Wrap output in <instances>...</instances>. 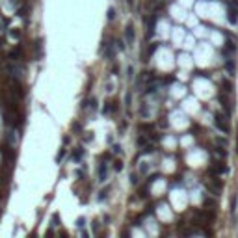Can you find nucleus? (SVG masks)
<instances>
[{"mask_svg": "<svg viewBox=\"0 0 238 238\" xmlns=\"http://www.w3.org/2000/svg\"><path fill=\"white\" fill-rule=\"evenodd\" d=\"M214 125H216V128H220L221 132H229L231 128H229V121H227V117L223 115V113H220V112H216L214 113Z\"/></svg>", "mask_w": 238, "mask_h": 238, "instance_id": "nucleus-1", "label": "nucleus"}, {"mask_svg": "<svg viewBox=\"0 0 238 238\" xmlns=\"http://www.w3.org/2000/svg\"><path fill=\"white\" fill-rule=\"evenodd\" d=\"M227 20L231 22V24H236V22H238V0H231V2H229Z\"/></svg>", "mask_w": 238, "mask_h": 238, "instance_id": "nucleus-2", "label": "nucleus"}, {"mask_svg": "<svg viewBox=\"0 0 238 238\" xmlns=\"http://www.w3.org/2000/svg\"><path fill=\"white\" fill-rule=\"evenodd\" d=\"M195 216L201 220V221H205V223H212L214 220H216V214H214L212 210H201V212H197Z\"/></svg>", "mask_w": 238, "mask_h": 238, "instance_id": "nucleus-3", "label": "nucleus"}, {"mask_svg": "<svg viewBox=\"0 0 238 238\" xmlns=\"http://www.w3.org/2000/svg\"><path fill=\"white\" fill-rule=\"evenodd\" d=\"M218 99H220L221 106L225 108V112H227V113H231V112H232V104H231V99L227 97V91H221V93L218 95Z\"/></svg>", "mask_w": 238, "mask_h": 238, "instance_id": "nucleus-4", "label": "nucleus"}, {"mask_svg": "<svg viewBox=\"0 0 238 238\" xmlns=\"http://www.w3.org/2000/svg\"><path fill=\"white\" fill-rule=\"evenodd\" d=\"M210 171L212 173H216V175H220V173H227L229 171V168L227 165H223V162H212V165H210Z\"/></svg>", "mask_w": 238, "mask_h": 238, "instance_id": "nucleus-5", "label": "nucleus"}, {"mask_svg": "<svg viewBox=\"0 0 238 238\" xmlns=\"http://www.w3.org/2000/svg\"><path fill=\"white\" fill-rule=\"evenodd\" d=\"M134 37H136L134 26H132V22H128V24H127V28H125V39H127V43H128V45H132V43H134Z\"/></svg>", "mask_w": 238, "mask_h": 238, "instance_id": "nucleus-6", "label": "nucleus"}, {"mask_svg": "<svg viewBox=\"0 0 238 238\" xmlns=\"http://www.w3.org/2000/svg\"><path fill=\"white\" fill-rule=\"evenodd\" d=\"M223 52H225L227 56H229V54H234V52H236V45H234L232 41H227L225 46H223Z\"/></svg>", "mask_w": 238, "mask_h": 238, "instance_id": "nucleus-7", "label": "nucleus"}, {"mask_svg": "<svg viewBox=\"0 0 238 238\" xmlns=\"http://www.w3.org/2000/svg\"><path fill=\"white\" fill-rule=\"evenodd\" d=\"M106 173H108L106 164H101V165H99V180H104V179H106Z\"/></svg>", "mask_w": 238, "mask_h": 238, "instance_id": "nucleus-8", "label": "nucleus"}, {"mask_svg": "<svg viewBox=\"0 0 238 238\" xmlns=\"http://www.w3.org/2000/svg\"><path fill=\"white\" fill-rule=\"evenodd\" d=\"M104 56H106V58H113V46H112V45H106V50H104Z\"/></svg>", "mask_w": 238, "mask_h": 238, "instance_id": "nucleus-9", "label": "nucleus"}, {"mask_svg": "<svg viewBox=\"0 0 238 238\" xmlns=\"http://www.w3.org/2000/svg\"><path fill=\"white\" fill-rule=\"evenodd\" d=\"M82 156H84V149H76V153H73V160H76V162H78Z\"/></svg>", "mask_w": 238, "mask_h": 238, "instance_id": "nucleus-10", "label": "nucleus"}, {"mask_svg": "<svg viewBox=\"0 0 238 238\" xmlns=\"http://www.w3.org/2000/svg\"><path fill=\"white\" fill-rule=\"evenodd\" d=\"M225 67H227V71H229L231 75H234V71H236V65H234V61H227V65H225Z\"/></svg>", "mask_w": 238, "mask_h": 238, "instance_id": "nucleus-11", "label": "nucleus"}, {"mask_svg": "<svg viewBox=\"0 0 238 238\" xmlns=\"http://www.w3.org/2000/svg\"><path fill=\"white\" fill-rule=\"evenodd\" d=\"M113 17H115V9H113V8H110V9H108V20H112Z\"/></svg>", "mask_w": 238, "mask_h": 238, "instance_id": "nucleus-12", "label": "nucleus"}, {"mask_svg": "<svg viewBox=\"0 0 238 238\" xmlns=\"http://www.w3.org/2000/svg\"><path fill=\"white\" fill-rule=\"evenodd\" d=\"M115 169H117V171L123 169V162H121V160H115Z\"/></svg>", "mask_w": 238, "mask_h": 238, "instance_id": "nucleus-13", "label": "nucleus"}, {"mask_svg": "<svg viewBox=\"0 0 238 238\" xmlns=\"http://www.w3.org/2000/svg\"><path fill=\"white\" fill-rule=\"evenodd\" d=\"M63 154H65V151H63V149H61V151H60V153H58V156H56V160H58V162H60V160H61V158H63Z\"/></svg>", "mask_w": 238, "mask_h": 238, "instance_id": "nucleus-14", "label": "nucleus"}, {"mask_svg": "<svg viewBox=\"0 0 238 238\" xmlns=\"http://www.w3.org/2000/svg\"><path fill=\"white\" fill-rule=\"evenodd\" d=\"M117 49H119V50H125V45H123V41H117Z\"/></svg>", "mask_w": 238, "mask_h": 238, "instance_id": "nucleus-15", "label": "nucleus"}, {"mask_svg": "<svg viewBox=\"0 0 238 238\" xmlns=\"http://www.w3.org/2000/svg\"><path fill=\"white\" fill-rule=\"evenodd\" d=\"M130 182H132V184H136V182H138V177H136V175H132V177H130Z\"/></svg>", "mask_w": 238, "mask_h": 238, "instance_id": "nucleus-16", "label": "nucleus"}, {"mask_svg": "<svg viewBox=\"0 0 238 238\" xmlns=\"http://www.w3.org/2000/svg\"><path fill=\"white\" fill-rule=\"evenodd\" d=\"M9 4H11V6H15V8H17V6H19V4H20V2H19V0H11V2H9Z\"/></svg>", "mask_w": 238, "mask_h": 238, "instance_id": "nucleus-17", "label": "nucleus"}, {"mask_svg": "<svg viewBox=\"0 0 238 238\" xmlns=\"http://www.w3.org/2000/svg\"><path fill=\"white\" fill-rule=\"evenodd\" d=\"M78 227H84V218H78Z\"/></svg>", "mask_w": 238, "mask_h": 238, "instance_id": "nucleus-18", "label": "nucleus"}]
</instances>
